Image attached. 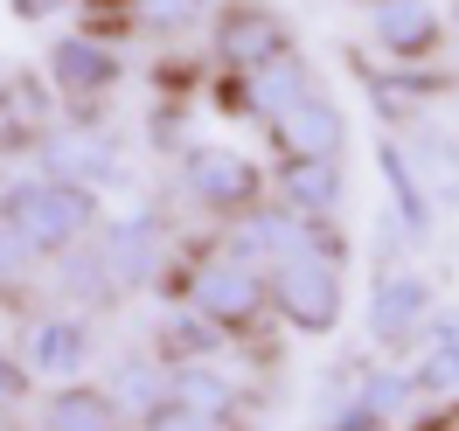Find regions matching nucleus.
Wrapping results in <instances>:
<instances>
[{
	"label": "nucleus",
	"mask_w": 459,
	"mask_h": 431,
	"mask_svg": "<svg viewBox=\"0 0 459 431\" xmlns=\"http://www.w3.org/2000/svg\"><path fill=\"white\" fill-rule=\"evenodd\" d=\"M0 223L49 264V258H63L70 244H84L105 216H98V195H91V188H77V181H63V174L29 160L22 174L0 181Z\"/></svg>",
	"instance_id": "nucleus-1"
},
{
	"label": "nucleus",
	"mask_w": 459,
	"mask_h": 431,
	"mask_svg": "<svg viewBox=\"0 0 459 431\" xmlns=\"http://www.w3.org/2000/svg\"><path fill=\"white\" fill-rule=\"evenodd\" d=\"M446 35H453V42H459V0H453V14H446Z\"/></svg>",
	"instance_id": "nucleus-22"
},
{
	"label": "nucleus",
	"mask_w": 459,
	"mask_h": 431,
	"mask_svg": "<svg viewBox=\"0 0 459 431\" xmlns=\"http://www.w3.org/2000/svg\"><path fill=\"white\" fill-rule=\"evenodd\" d=\"M98 251L112 264L118 292L126 286H153L174 272V237L160 216H118V223H98Z\"/></svg>",
	"instance_id": "nucleus-7"
},
{
	"label": "nucleus",
	"mask_w": 459,
	"mask_h": 431,
	"mask_svg": "<svg viewBox=\"0 0 459 431\" xmlns=\"http://www.w3.org/2000/svg\"><path fill=\"white\" fill-rule=\"evenodd\" d=\"M118 77H126V63H118V49L98 42V35H63L56 49H49V84H56V98H70V105H98Z\"/></svg>",
	"instance_id": "nucleus-9"
},
{
	"label": "nucleus",
	"mask_w": 459,
	"mask_h": 431,
	"mask_svg": "<svg viewBox=\"0 0 459 431\" xmlns=\"http://www.w3.org/2000/svg\"><path fill=\"white\" fill-rule=\"evenodd\" d=\"M188 306L202 320H216L223 334H251L264 314H272V279L264 264H244L237 251H209L202 264H188Z\"/></svg>",
	"instance_id": "nucleus-2"
},
{
	"label": "nucleus",
	"mask_w": 459,
	"mask_h": 431,
	"mask_svg": "<svg viewBox=\"0 0 459 431\" xmlns=\"http://www.w3.org/2000/svg\"><path fill=\"white\" fill-rule=\"evenodd\" d=\"M181 195L209 216H244V209L264 202V174L258 160H244L230 146H188L181 153Z\"/></svg>",
	"instance_id": "nucleus-6"
},
{
	"label": "nucleus",
	"mask_w": 459,
	"mask_h": 431,
	"mask_svg": "<svg viewBox=\"0 0 459 431\" xmlns=\"http://www.w3.org/2000/svg\"><path fill=\"white\" fill-rule=\"evenodd\" d=\"M376 160H383V181H390V195H397V209H403V230L425 237L431 230V195L418 188V160H411V146L383 140V146H376Z\"/></svg>",
	"instance_id": "nucleus-16"
},
{
	"label": "nucleus",
	"mask_w": 459,
	"mask_h": 431,
	"mask_svg": "<svg viewBox=\"0 0 459 431\" xmlns=\"http://www.w3.org/2000/svg\"><path fill=\"white\" fill-rule=\"evenodd\" d=\"M35 168L63 174V181H77V188H112V181H126V146H118V133L105 125V118H63V125H49L42 140H35Z\"/></svg>",
	"instance_id": "nucleus-3"
},
{
	"label": "nucleus",
	"mask_w": 459,
	"mask_h": 431,
	"mask_svg": "<svg viewBox=\"0 0 459 431\" xmlns=\"http://www.w3.org/2000/svg\"><path fill=\"white\" fill-rule=\"evenodd\" d=\"M425 314H431V286L418 279V272H383L376 279V292H369V334L376 341H411L418 327H425Z\"/></svg>",
	"instance_id": "nucleus-13"
},
{
	"label": "nucleus",
	"mask_w": 459,
	"mask_h": 431,
	"mask_svg": "<svg viewBox=\"0 0 459 431\" xmlns=\"http://www.w3.org/2000/svg\"><path fill=\"white\" fill-rule=\"evenodd\" d=\"M70 7H84V0H14L22 22H56V14H70Z\"/></svg>",
	"instance_id": "nucleus-20"
},
{
	"label": "nucleus",
	"mask_w": 459,
	"mask_h": 431,
	"mask_svg": "<svg viewBox=\"0 0 459 431\" xmlns=\"http://www.w3.org/2000/svg\"><path fill=\"white\" fill-rule=\"evenodd\" d=\"M35 264H42V258H35L29 244H22V237L0 223V299H14V292L29 286V279H35Z\"/></svg>",
	"instance_id": "nucleus-18"
},
{
	"label": "nucleus",
	"mask_w": 459,
	"mask_h": 431,
	"mask_svg": "<svg viewBox=\"0 0 459 431\" xmlns=\"http://www.w3.org/2000/svg\"><path fill=\"white\" fill-rule=\"evenodd\" d=\"M7 118H14V84H0V140H7Z\"/></svg>",
	"instance_id": "nucleus-21"
},
{
	"label": "nucleus",
	"mask_w": 459,
	"mask_h": 431,
	"mask_svg": "<svg viewBox=\"0 0 459 431\" xmlns=\"http://www.w3.org/2000/svg\"><path fill=\"white\" fill-rule=\"evenodd\" d=\"M22 362H29L35 375H49V383L77 375L91 362V327L77 314H42V320H29V334H22Z\"/></svg>",
	"instance_id": "nucleus-12"
},
{
	"label": "nucleus",
	"mask_w": 459,
	"mask_h": 431,
	"mask_svg": "<svg viewBox=\"0 0 459 431\" xmlns=\"http://www.w3.org/2000/svg\"><path fill=\"white\" fill-rule=\"evenodd\" d=\"M209 7H216V0H133V29L181 35V29H195V22H209Z\"/></svg>",
	"instance_id": "nucleus-17"
},
{
	"label": "nucleus",
	"mask_w": 459,
	"mask_h": 431,
	"mask_svg": "<svg viewBox=\"0 0 459 431\" xmlns=\"http://www.w3.org/2000/svg\"><path fill=\"white\" fill-rule=\"evenodd\" d=\"M369 42L390 63H425L446 42V7L438 0H369Z\"/></svg>",
	"instance_id": "nucleus-8"
},
{
	"label": "nucleus",
	"mask_w": 459,
	"mask_h": 431,
	"mask_svg": "<svg viewBox=\"0 0 459 431\" xmlns=\"http://www.w3.org/2000/svg\"><path fill=\"white\" fill-rule=\"evenodd\" d=\"M272 140H279L286 160H342L348 153V112L327 98V91H314L299 112H286L272 125Z\"/></svg>",
	"instance_id": "nucleus-11"
},
{
	"label": "nucleus",
	"mask_w": 459,
	"mask_h": 431,
	"mask_svg": "<svg viewBox=\"0 0 459 431\" xmlns=\"http://www.w3.org/2000/svg\"><path fill=\"white\" fill-rule=\"evenodd\" d=\"M342 272H348V264L314 258V251H286L279 264H264L272 306L286 314V327H299V334H327V327L342 320Z\"/></svg>",
	"instance_id": "nucleus-4"
},
{
	"label": "nucleus",
	"mask_w": 459,
	"mask_h": 431,
	"mask_svg": "<svg viewBox=\"0 0 459 431\" xmlns=\"http://www.w3.org/2000/svg\"><path fill=\"white\" fill-rule=\"evenodd\" d=\"M29 390H35V369L22 362V355H7V348H0V403H22Z\"/></svg>",
	"instance_id": "nucleus-19"
},
{
	"label": "nucleus",
	"mask_w": 459,
	"mask_h": 431,
	"mask_svg": "<svg viewBox=\"0 0 459 431\" xmlns=\"http://www.w3.org/2000/svg\"><path fill=\"white\" fill-rule=\"evenodd\" d=\"M49 431H126V410L112 390L70 383V390H49Z\"/></svg>",
	"instance_id": "nucleus-15"
},
{
	"label": "nucleus",
	"mask_w": 459,
	"mask_h": 431,
	"mask_svg": "<svg viewBox=\"0 0 459 431\" xmlns=\"http://www.w3.org/2000/svg\"><path fill=\"white\" fill-rule=\"evenodd\" d=\"M0 431H7V425H0Z\"/></svg>",
	"instance_id": "nucleus-23"
},
{
	"label": "nucleus",
	"mask_w": 459,
	"mask_h": 431,
	"mask_svg": "<svg viewBox=\"0 0 459 431\" xmlns=\"http://www.w3.org/2000/svg\"><path fill=\"white\" fill-rule=\"evenodd\" d=\"M209 35H216V63L237 70V77H251V70H264L272 56L292 49V22L272 0H216L209 7Z\"/></svg>",
	"instance_id": "nucleus-5"
},
{
	"label": "nucleus",
	"mask_w": 459,
	"mask_h": 431,
	"mask_svg": "<svg viewBox=\"0 0 459 431\" xmlns=\"http://www.w3.org/2000/svg\"><path fill=\"white\" fill-rule=\"evenodd\" d=\"M320 91L314 63L299 56V49H286V56H272L264 70H251V77H237V98H244V118H264V125H279L286 112H299L307 98Z\"/></svg>",
	"instance_id": "nucleus-10"
},
{
	"label": "nucleus",
	"mask_w": 459,
	"mask_h": 431,
	"mask_svg": "<svg viewBox=\"0 0 459 431\" xmlns=\"http://www.w3.org/2000/svg\"><path fill=\"white\" fill-rule=\"evenodd\" d=\"M342 195H348L342 160H286V168H279V202L299 209V216H334Z\"/></svg>",
	"instance_id": "nucleus-14"
}]
</instances>
